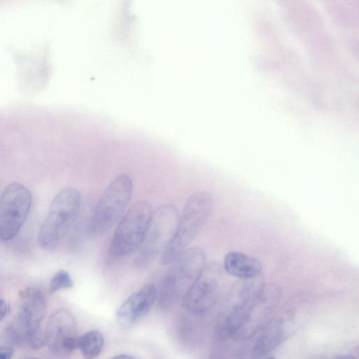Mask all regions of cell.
I'll list each match as a JSON object with an SVG mask.
<instances>
[{
	"label": "cell",
	"instance_id": "44dd1931",
	"mask_svg": "<svg viewBox=\"0 0 359 359\" xmlns=\"http://www.w3.org/2000/svg\"><path fill=\"white\" fill-rule=\"evenodd\" d=\"M26 359H38V358H26Z\"/></svg>",
	"mask_w": 359,
	"mask_h": 359
},
{
	"label": "cell",
	"instance_id": "d6986e66",
	"mask_svg": "<svg viewBox=\"0 0 359 359\" xmlns=\"http://www.w3.org/2000/svg\"><path fill=\"white\" fill-rule=\"evenodd\" d=\"M111 359H137V358L134 356L130 355L121 354V355L114 356Z\"/></svg>",
	"mask_w": 359,
	"mask_h": 359
},
{
	"label": "cell",
	"instance_id": "8fae6325",
	"mask_svg": "<svg viewBox=\"0 0 359 359\" xmlns=\"http://www.w3.org/2000/svg\"><path fill=\"white\" fill-rule=\"evenodd\" d=\"M45 313L46 299L40 289L27 287L20 292L17 317L32 325L40 326Z\"/></svg>",
	"mask_w": 359,
	"mask_h": 359
},
{
	"label": "cell",
	"instance_id": "5b68a950",
	"mask_svg": "<svg viewBox=\"0 0 359 359\" xmlns=\"http://www.w3.org/2000/svg\"><path fill=\"white\" fill-rule=\"evenodd\" d=\"M177 209L172 204H164L153 211L144 240L134 259V266L142 269L160 254L171 242L179 221Z\"/></svg>",
	"mask_w": 359,
	"mask_h": 359
},
{
	"label": "cell",
	"instance_id": "8992f818",
	"mask_svg": "<svg viewBox=\"0 0 359 359\" xmlns=\"http://www.w3.org/2000/svg\"><path fill=\"white\" fill-rule=\"evenodd\" d=\"M152 213L151 204L145 201L136 202L128 210L112 236L109 247L112 257H126L140 248Z\"/></svg>",
	"mask_w": 359,
	"mask_h": 359
},
{
	"label": "cell",
	"instance_id": "30bf717a",
	"mask_svg": "<svg viewBox=\"0 0 359 359\" xmlns=\"http://www.w3.org/2000/svg\"><path fill=\"white\" fill-rule=\"evenodd\" d=\"M157 292L155 285L148 283L130 294L117 310L118 324L123 328L134 325L150 310L157 297Z\"/></svg>",
	"mask_w": 359,
	"mask_h": 359
},
{
	"label": "cell",
	"instance_id": "9c48e42d",
	"mask_svg": "<svg viewBox=\"0 0 359 359\" xmlns=\"http://www.w3.org/2000/svg\"><path fill=\"white\" fill-rule=\"evenodd\" d=\"M46 343L55 355L65 357L78 348L76 322L67 309H60L50 318L45 330Z\"/></svg>",
	"mask_w": 359,
	"mask_h": 359
},
{
	"label": "cell",
	"instance_id": "ba28073f",
	"mask_svg": "<svg viewBox=\"0 0 359 359\" xmlns=\"http://www.w3.org/2000/svg\"><path fill=\"white\" fill-rule=\"evenodd\" d=\"M223 268L216 261L205 264L183 299L187 309L194 314H204L217 303L219 296Z\"/></svg>",
	"mask_w": 359,
	"mask_h": 359
},
{
	"label": "cell",
	"instance_id": "2e32d148",
	"mask_svg": "<svg viewBox=\"0 0 359 359\" xmlns=\"http://www.w3.org/2000/svg\"><path fill=\"white\" fill-rule=\"evenodd\" d=\"M354 354H338L333 355H320L311 359H357Z\"/></svg>",
	"mask_w": 359,
	"mask_h": 359
},
{
	"label": "cell",
	"instance_id": "ac0fdd59",
	"mask_svg": "<svg viewBox=\"0 0 359 359\" xmlns=\"http://www.w3.org/2000/svg\"><path fill=\"white\" fill-rule=\"evenodd\" d=\"M8 309L7 304L3 299H0V321L6 316Z\"/></svg>",
	"mask_w": 359,
	"mask_h": 359
},
{
	"label": "cell",
	"instance_id": "ffe728a7",
	"mask_svg": "<svg viewBox=\"0 0 359 359\" xmlns=\"http://www.w3.org/2000/svg\"><path fill=\"white\" fill-rule=\"evenodd\" d=\"M266 359H276V358H273V357H269V358H267Z\"/></svg>",
	"mask_w": 359,
	"mask_h": 359
},
{
	"label": "cell",
	"instance_id": "e0dca14e",
	"mask_svg": "<svg viewBox=\"0 0 359 359\" xmlns=\"http://www.w3.org/2000/svg\"><path fill=\"white\" fill-rule=\"evenodd\" d=\"M13 351L8 346H0V359H11L13 356Z\"/></svg>",
	"mask_w": 359,
	"mask_h": 359
},
{
	"label": "cell",
	"instance_id": "5bb4252c",
	"mask_svg": "<svg viewBox=\"0 0 359 359\" xmlns=\"http://www.w3.org/2000/svg\"><path fill=\"white\" fill-rule=\"evenodd\" d=\"M104 345V337L98 330H91L79 337L78 348L86 359L99 355Z\"/></svg>",
	"mask_w": 359,
	"mask_h": 359
},
{
	"label": "cell",
	"instance_id": "277c9868",
	"mask_svg": "<svg viewBox=\"0 0 359 359\" xmlns=\"http://www.w3.org/2000/svg\"><path fill=\"white\" fill-rule=\"evenodd\" d=\"M81 196L73 187L61 189L53 198L39 233V243L46 250L55 248L72 226L79 212Z\"/></svg>",
	"mask_w": 359,
	"mask_h": 359
},
{
	"label": "cell",
	"instance_id": "9a60e30c",
	"mask_svg": "<svg viewBox=\"0 0 359 359\" xmlns=\"http://www.w3.org/2000/svg\"><path fill=\"white\" fill-rule=\"evenodd\" d=\"M73 286V280L69 273L63 269L58 271L50 280V292L54 293L62 289Z\"/></svg>",
	"mask_w": 359,
	"mask_h": 359
},
{
	"label": "cell",
	"instance_id": "3957f363",
	"mask_svg": "<svg viewBox=\"0 0 359 359\" xmlns=\"http://www.w3.org/2000/svg\"><path fill=\"white\" fill-rule=\"evenodd\" d=\"M133 181L126 174L117 175L97 201L89 222L90 232L100 236L118 224L133 194Z\"/></svg>",
	"mask_w": 359,
	"mask_h": 359
},
{
	"label": "cell",
	"instance_id": "6da1fadb",
	"mask_svg": "<svg viewBox=\"0 0 359 359\" xmlns=\"http://www.w3.org/2000/svg\"><path fill=\"white\" fill-rule=\"evenodd\" d=\"M212 208V196L206 191H197L189 197L180 216L174 236L161 255L162 264H172L187 249L204 226Z\"/></svg>",
	"mask_w": 359,
	"mask_h": 359
},
{
	"label": "cell",
	"instance_id": "52a82bcc",
	"mask_svg": "<svg viewBox=\"0 0 359 359\" xmlns=\"http://www.w3.org/2000/svg\"><path fill=\"white\" fill-rule=\"evenodd\" d=\"M32 196L21 183L8 184L0 196V242L13 238L29 212Z\"/></svg>",
	"mask_w": 359,
	"mask_h": 359
},
{
	"label": "cell",
	"instance_id": "7c38bea8",
	"mask_svg": "<svg viewBox=\"0 0 359 359\" xmlns=\"http://www.w3.org/2000/svg\"><path fill=\"white\" fill-rule=\"evenodd\" d=\"M224 271L239 279H250L261 275L262 264L254 257L238 251L228 252L222 264Z\"/></svg>",
	"mask_w": 359,
	"mask_h": 359
},
{
	"label": "cell",
	"instance_id": "4fadbf2b",
	"mask_svg": "<svg viewBox=\"0 0 359 359\" xmlns=\"http://www.w3.org/2000/svg\"><path fill=\"white\" fill-rule=\"evenodd\" d=\"M252 353L256 358H261L273 351L283 340L284 328L279 321H271L259 328L257 331Z\"/></svg>",
	"mask_w": 359,
	"mask_h": 359
},
{
	"label": "cell",
	"instance_id": "7a4b0ae2",
	"mask_svg": "<svg viewBox=\"0 0 359 359\" xmlns=\"http://www.w3.org/2000/svg\"><path fill=\"white\" fill-rule=\"evenodd\" d=\"M172 264L157 292L163 309H169L184 299L206 262L204 252L194 247L187 249Z\"/></svg>",
	"mask_w": 359,
	"mask_h": 359
}]
</instances>
